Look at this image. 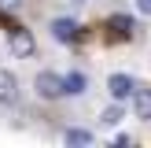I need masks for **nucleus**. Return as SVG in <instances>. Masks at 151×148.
I'll use <instances>...</instances> for the list:
<instances>
[{"instance_id": "obj_1", "label": "nucleus", "mask_w": 151, "mask_h": 148, "mask_svg": "<svg viewBox=\"0 0 151 148\" xmlns=\"http://www.w3.org/2000/svg\"><path fill=\"white\" fill-rule=\"evenodd\" d=\"M7 48H11L15 59H33V56H37V37L29 33L26 26L11 22V26H7Z\"/></svg>"}, {"instance_id": "obj_2", "label": "nucleus", "mask_w": 151, "mask_h": 148, "mask_svg": "<svg viewBox=\"0 0 151 148\" xmlns=\"http://www.w3.org/2000/svg\"><path fill=\"white\" fill-rule=\"evenodd\" d=\"M33 93L41 96V100H63V96H66L63 74H55V70H41V74L33 78Z\"/></svg>"}, {"instance_id": "obj_3", "label": "nucleus", "mask_w": 151, "mask_h": 148, "mask_svg": "<svg viewBox=\"0 0 151 148\" xmlns=\"http://www.w3.org/2000/svg\"><path fill=\"white\" fill-rule=\"evenodd\" d=\"M48 30H52V37H55L59 44H78L81 37H85V26H81L78 19H66V15L63 19H52Z\"/></svg>"}, {"instance_id": "obj_4", "label": "nucleus", "mask_w": 151, "mask_h": 148, "mask_svg": "<svg viewBox=\"0 0 151 148\" xmlns=\"http://www.w3.org/2000/svg\"><path fill=\"white\" fill-rule=\"evenodd\" d=\"M137 85L140 81L133 78V74H111L107 78V93H111V100H118V104H125V100H133V93H137Z\"/></svg>"}, {"instance_id": "obj_5", "label": "nucleus", "mask_w": 151, "mask_h": 148, "mask_svg": "<svg viewBox=\"0 0 151 148\" xmlns=\"http://www.w3.org/2000/svg\"><path fill=\"white\" fill-rule=\"evenodd\" d=\"M22 89H19V78H15L7 67H0V104L4 107H11V104H19Z\"/></svg>"}, {"instance_id": "obj_6", "label": "nucleus", "mask_w": 151, "mask_h": 148, "mask_svg": "<svg viewBox=\"0 0 151 148\" xmlns=\"http://www.w3.org/2000/svg\"><path fill=\"white\" fill-rule=\"evenodd\" d=\"M133 33H137V22L129 15H111L107 19V37L111 41H129Z\"/></svg>"}, {"instance_id": "obj_7", "label": "nucleus", "mask_w": 151, "mask_h": 148, "mask_svg": "<svg viewBox=\"0 0 151 148\" xmlns=\"http://www.w3.org/2000/svg\"><path fill=\"white\" fill-rule=\"evenodd\" d=\"M133 115L140 122H151V89L147 85H137V93H133Z\"/></svg>"}, {"instance_id": "obj_8", "label": "nucleus", "mask_w": 151, "mask_h": 148, "mask_svg": "<svg viewBox=\"0 0 151 148\" xmlns=\"http://www.w3.org/2000/svg\"><path fill=\"white\" fill-rule=\"evenodd\" d=\"M63 85H66V96H81V93H88V74L70 70V74H63Z\"/></svg>"}, {"instance_id": "obj_9", "label": "nucleus", "mask_w": 151, "mask_h": 148, "mask_svg": "<svg viewBox=\"0 0 151 148\" xmlns=\"http://www.w3.org/2000/svg\"><path fill=\"white\" fill-rule=\"evenodd\" d=\"M122 118H125V107H122V104H111V107H103V115H100V122L103 126H118V122H122Z\"/></svg>"}, {"instance_id": "obj_10", "label": "nucleus", "mask_w": 151, "mask_h": 148, "mask_svg": "<svg viewBox=\"0 0 151 148\" xmlns=\"http://www.w3.org/2000/svg\"><path fill=\"white\" fill-rule=\"evenodd\" d=\"M63 141H66V144H92V133H88V130H66L63 133Z\"/></svg>"}, {"instance_id": "obj_11", "label": "nucleus", "mask_w": 151, "mask_h": 148, "mask_svg": "<svg viewBox=\"0 0 151 148\" xmlns=\"http://www.w3.org/2000/svg\"><path fill=\"white\" fill-rule=\"evenodd\" d=\"M26 0H0V11H19Z\"/></svg>"}, {"instance_id": "obj_12", "label": "nucleus", "mask_w": 151, "mask_h": 148, "mask_svg": "<svg viewBox=\"0 0 151 148\" xmlns=\"http://www.w3.org/2000/svg\"><path fill=\"white\" fill-rule=\"evenodd\" d=\"M137 11H140V15H147V19H151V0H137Z\"/></svg>"}, {"instance_id": "obj_13", "label": "nucleus", "mask_w": 151, "mask_h": 148, "mask_svg": "<svg viewBox=\"0 0 151 148\" xmlns=\"http://www.w3.org/2000/svg\"><path fill=\"white\" fill-rule=\"evenodd\" d=\"M114 144H118V148H129V144H133V137H125V133H118V137H114Z\"/></svg>"}, {"instance_id": "obj_14", "label": "nucleus", "mask_w": 151, "mask_h": 148, "mask_svg": "<svg viewBox=\"0 0 151 148\" xmlns=\"http://www.w3.org/2000/svg\"><path fill=\"white\" fill-rule=\"evenodd\" d=\"M74 4H85V0H74Z\"/></svg>"}]
</instances>
